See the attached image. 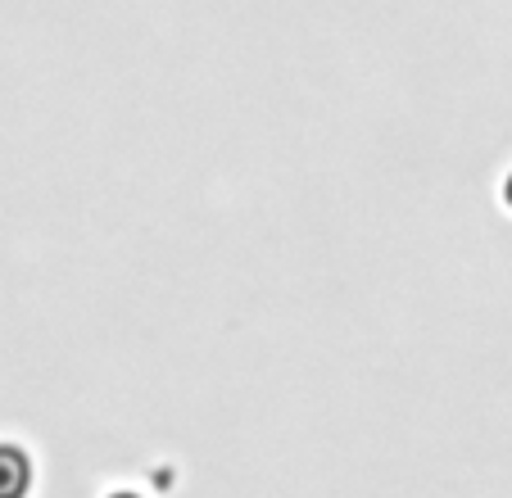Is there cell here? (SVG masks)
Masks as SVG:
<instances>
[{
	"label": "cell",
	"instance_id": "cell-1",
	"mask_svg": "<svg viewBox=\"0 0 512 498\" xmlns=\"http://www.w3.org/2000/svg\"><path fill=\"white\" fill-rule=\"evenodd\" d=\"M32 489V462L23 449L0 444V498H28Z\"/></svg>",
	"mask_w": 512,
	"mask_h": 498
}]
</instances>
